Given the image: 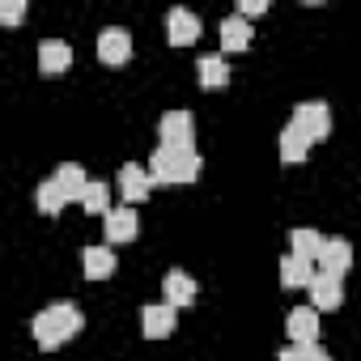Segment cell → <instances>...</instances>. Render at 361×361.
<instances>
[{"label":"cell","mask_w":361,"mask_h":361,"mask_svg":"<svg viewBox=\"0 0 361 361\" xmlns=\"http://www.w3.org/2000/svg\"><path fill=\"white\" fill-rule=\"evenodd\" d=\"M81 327H85V314H81V306H77V302H51L47 310H39V314H35L30 336H35V344H39L43 353H56V348H60V344H68Z\"/></svg>","instance_id":"6da1fadb"},{"label":"cell","mask_w":361,"mask_h":361,"mask_svg":"<svg viewBox=\"0 0 361 361\" xmlns=\"http://www.w3.org/2000/svg\"><path fill=\"white\" fill-rule=\"evenodd\" d=\"M149 174H153V183H196L200 153L196 149H166V145H157L153 157H149Z\"/></svg>","instance_id":"7a4b0ae2"},{"label":"cell","mask_w":361,"mask_h":361,"mask_svg":"<svg viewBox=\"0 0 361 361\" xmlns=\"http://www.w3.org/2000/svg\"><path fill=\"white\" fill-rule=\"evenodd\" d=\"M289 123H293L310 145H319V140L331 136V111H327V102H298V111H293Z\"/></svg>","instance_id":"3957f363"},{"label":"cell","mask_w":361,"mask_h":361,"mask_svg":"<svg viewBox=\"0 0 361 361\" xmlns=\"http://www.w3.org/2000/svg\"><path fill=\"white\" fill-rule=\"evenodd\" d=\"M157 136L166 149H196V119L188 111H166L157 123Z\"/></svg>","instance_id":"277c9868"},{"label":"cell","mask_w":361,"mask_h":361,"mask_svg":"<svg viewBox=\"0 0 361 361\" xmlns=\"http://www.w3.org/2000/svg\"><path fill=\"white\" fill-rule=\"evenodd\" d=\"M157 183H153V174H149V166H136V161H128V166H119V192H123V200L136 209L140 200H149V192H153Z\"/></svg>","instance_id":"5b68a950"},{"label":"cell","mask_w":361,"mask_h":361,"mask_svg":"<svg viewBox=\"0 0 361 361\" xmlns=\"http://www.w3.org/2000/svg\"><path fill=\"white\" fill-rule=\"evenodd\" d=\"M128 56H132V35L123 26H106L98 35V60L111 64V68H119V64H128Z\"/></svg>","instance_id":"8992f818"},{"label":"cell","mask_w":361,"mask_h":361,"mask_svg":"<svg viewBox=\"0 0 361 361\" xmlns=\"http://www.w3.org/2000/svg\"><path fill=\"white\" fill-rule=\"evenodd\" d=\"M166 39H170L174 47H192V43L200 39V18H196L192 9H170V13H166Z\"/></svg>","instance_id":"52a82bcc"},{"label":"cell","mask_w":361,"mask_h":361,"mask_svg":"<svg viewBox=\"0 0 361 361\" xmlns=\"http://www.w3.org/2000/svg\"><path fill=\"white\" fill-rule=\"evenodd\" d=\"M310 306H314V310H340V306H344V276L319 272L314 285H310Z\"/></svg>","instance_id":"ba28073f"},{"label":"cell","mask_w":361,"mask_h":361,"mask_svg":"<svg viewBox=\"0 0 361 361\" xmlns=\"http://www.w3.org/2000/svg\"><path fill=\"white\" fill-rule=\"evenodd\" d=\"M174 323H178V310H174L170 302H153V306H145V310H140V331H145L149 340L170 336V331H174Z\"/></svg>","instance_id":"9c48e42d"},{"label":"cell","mask_w":361,"mask_h":361,"mask_svg":"<svg viewBox=\"0 0 361 361\" xmlns=\"http://www.w3.org/2000/svg\"><path fill=\"white\" fill-rule=\"evenodd\" d=\"M285 331L293 344H319V310L314 306H293L285 319Z\"/></svg>","instance_id":"30bf717a"},{"label":"cell","mask_w":361,"mask_h":361,"mask_svg":"<svg viewBox=\"0 0 361 361\" xmlns=\"http://www.w3.org/2000/svg\"><path fill=\"white\" fill-rule=\"evenodd\" d=\"M102 221H106V238H111V243H132V238L140 234V217H136V209H132V204L111 209Z\"/></svg>","instance_id":"8fae6325"},{"label":"cell","mask_w":361,"mask_h":361,"mask_svg":"<svg viewBox=\"0 0 361 361\" xmlns=\"http://www.w3.org/2000/svg\"><path fill=\"white\" fill-rule=\"evenodd\" d=\"M348 268H353V247H348V238H327L323 251H319V272L344 276Z\"/></svg>","instance_id":"7c38bea8"},{"label":"cell","mask_w":361,"mask_h":361,"mask_svg":"<svg viewBox=\"0 0 361 361\" xmlns=\"http://www.w3.org/2000/svg\"><path fill=\"white\" fill-rule=\"evenodd\" d=\"M161 293H166V302H170L174 310H183V306H192V302H196V281H192L188 272H166Z\"/></svg>","instance_id":"4fadbf2b"},{"label":"cell","mask_w":361,"mask_h":361,"mask_svg":"<svg viewBox=\"0 0 361 361\" xmlns=\"http://www.w3.org/2000/svg\"><path fill=\"white\" fill-rule=\"evenodd\" d=\"M68 64H73V47H68V43H60V39H47V43L39 47V68H43L47 77H60V73H68Z\"/></svg>","instance_id":"5bb4252c"},{"label":"cell","mask_w":361,"mask_h":361,"mask_svg":"<svg viewBox=\"0 0 361 361\" xmlns=\"http://www.w3.org/2000/svg\"><path fill=\"white\" fill-rule=\"evenodd\" d=\"M81 268H85V276L90 281H106V276H115V251L111 247H85L81 251Z\"/></svg>","instance_id":"9a60e30c"},{"label":"cell","mask_w":361,"mask_h":361,"mask_svg":"<svg viewBox=\"0 0 361 361\" xmlns=\"http://www.w3.org/2000/svg\"><path fill=\"white\" fill-rule=\"evenodd\" d=\"M314 276H319V272H314V264H310V259H298L293 251L281 259V285H285V289H302V285L310 289V285H314Z\"/></svg>","instance_id":"2e32d148"},{"label":"cell","mask_w":361,"mask_h":361,"mask_svg":"<svg viewBox=\"0 0 361 361\" xmlns=\"http://www.w3.org/2000/svg\"><path fill=\"white\" fill-rule=\"evenodd\" d=\"M251 35H255L251 22L238 18V13H230V18L221 22V47H226V51H247V47H251Z\"/></svg>","instance_id":"e0dca14e"},{"label":"cell","mask_w":361,"mask_h":361,"mask_svg":"<svg viewBox=\"0 0 361 361\" xmlns=\"http://www.w3.org/2000/svg\"><path fill=\"white\" fill-rule=\"evenodd\" d=\"M323 234L319 230H310V226H298V230H289V247H293V255L298 259H310V264H319V251H323Z\"/></svg>","instance_id":"ac0fdd59"},{"label":"cell","mask_w":361,"mask_h":361,"mask_svg":"<svg viewBox=\"0 0 361 361\" xmlns=\"http://www.w3.org/2000/svg\"><path fill=\"white\" fill-rule=\"evenodd\" d=\"M35 204H39V213L56 217V213H60L64 204H73V200H68V192H64V188L56 183V178H43V183L35 188Z\"/></svg>","instance_id":"d6986e66"},{"label":"cell","mask_w":361,"mask_h":361,"mask_svg":"<svg viewBox=\"0 0 361 361\" xmlns=\"http://www.w3.org/2000/svg\"><path fill=\"white\" fill-rule=\"evenodd\" d=\"M51 178H56V183H60V188L68 192V200H81V192L90 188V178H85V170H81L77 161H64V166H60V170H56Z\"/></svg>","instance_id":"ffe728a7"},{"label":"cell","mask_w":361,"mask_h":361,"mask_svg":"<svg viewBox=\"0 0 361 361\" xmlns=\"http://www.w3.org/2000/svg\"><path fill=\"white\" fill-rule=\"evenodd\" d=\"M90 217H106L111 213V188L106 183H94V178H90V188L81 192V200H77Z\"/></svg>","instance_id":"44dd1931"},{"label":"cell","mask_w":361,"mask_h":361,"mask_svg":"<svg viewBox=\"0 0 361 361\" xmlns=\"http://www.w3.org/2000/svg\"><path fill=\"white\" fill-rule=\"evenodd\" d=\"M196 77H200V85H204V90H221V85L230 81V68H226V60H221V56H204V60L196 64Z\"/></svg>","instance_id":"7402d4cb"},{"label":"cell","mask_w":361,"mask_h":361,"mask_svg":"<svg viewBox=\"0 0 361 361\" xmlns=\"http://www.w3.org/2000/svg\"><path fill=\"white\" fill-rule=\"evenodd\" d=\"M306 153H310V140L293 123H285V132H281V161H306Z\"/></svg>","instance_id":"603a6c76"},{"label":"cell","mask_w":361,"mask_h":361,"mask_svg":"<svg viewBox=\"0 0 361 361\" xmlns=\"http://www.w3.org/2000/svg\"><path fill=\"white\" fill-rule=\"evenodd\" d=\"M276 361H331L323 344H289Z\"/></svg>","instance_id":"cb8c5ba5"},{"label":"cell","mask_w":361,"mask_h":361,"mask_svg":"<svg viewBox=\"0 0 361 361\" xmlns=\"http://www.w3.org/2000/svg\"><path fill=\"white\" fill-rule=\"evenodd\" d=\"M22 18H26V5H22V0H9V5L0 9V22H5V26H18Z\"/></svg>","instance_id":"d4e9b609"},{"label":"cell","mask_w":361,"mask_h":361,"mask_svg":"<svg viewBox=\"0 0 361 361\" xmlns=\"http://www.w3.org/2000/svg\"><path fill=\"white\" fill-rule=\"evenodd\" d=\"M264 9H268L264 0H243V5H238V18H247V22H251V18H259Z\"/></svg>","instance_id":"484cf974"}]
</instances>
